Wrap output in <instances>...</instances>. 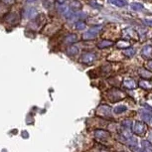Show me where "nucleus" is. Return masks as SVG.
Returning a JSON list of instances; mask_svg holds the SVG:
<instances>
[{
    "label": "nucleus",
    "mask_w": 152,
    "mask_h": 152,
    "mask_svg": "<svg viewBox=\"0 0 152 152\" xmlns=\"http://www.w3.org/2000/svg\"><path fill=\"white\" fill-rule=\"evenodd\" d=\"M139 86L143 88H146V90H149V88H152V83L149 81H146V80H141L139 81Z\"/></svg>",
    "instance_id": "2eb2a0df"
},
{
    "label": "nucleus",
    "mask_w": 152,
    "mask_h": 152,
    "mask_svg": "<svg viewBox=\"0 0 152 152\" xmlns=\"http://www.w3.org/2000/svg\"><path fill=\"white\" fill-rule=\"evenodd\" d=\"M75 28L77 30H84L86 28V23L84 21H77L75 24Z\"/></svg>",
    "instance_id": "aec40b11"
},
{
    "label": "nucleus",
    "mask_w": 152,
    "mask_h": 152,
    "mask_svg": "<svg viewBox=\"0 0 152 152\" xmlns=\"http://www.w3.org/2000/svg\"><path fill=\"white\" fill-rule=\"evenodd\" d=\"M148 67L150 68V69H152V61H149L148 62Z\"/></svg>",
    "instance_id": "c85d7f7f"
},
{
    "label": "nucleus",
    "mask_w": 152,
    "mask_h": 152,
    "mask_svg": "<svg viewBox=\"0 0 152 152\" xmlns=\"http://www.w3.org/2000/svg\"><path fill=\"white\" fill-rule=\"evenodd\" d=\"M101 31V27H94L90 30H88L87 32L83 34V39L84 40H92L97 36V34Z\"/></svg>",
    "instance_id": "f257e3e1"
},
{
    "label": "nucleus",
    "mask_w": 152,
    "mask_h": 152,
    "mask_svg": "<svg viewBox=\"0 0 152 152\" xmlns=\"http://www.w3.org/2000/svg\"><path fill=\"white\" fill-rule=\"evenodd\" d=\"M133 130L137 135L142 136L145 133V130H146V125L142 121H136L134 125H133Z\"/></svg>",
    "instance_id": "7ed1b4c3"
},
{
    "label": "nucleus",
    "mask_w": 152,
    "mask_h": 152,
    "mask_svg": "<svg viewBox=\"0 0 152 152\" xmlns=\"http://www.w3.org/2000/svg\"><path fill=\"white\" fill-rule=\"evenodd\" d=\"M2 2L7 4V5H12V4L15 3V0H2Z\"/></svg>",
    "instance_id": "a878e982"
},
{
    "label": "nucleus",
    "mask_w": 152,
    "mask_h": 152,
    "mask_svg": "<svg viewBox=\"0 0 152 152\" xmlns=\"http://www.w3.org/2000/svg\"><path fill=\"white\" fill-rule=\"evenodd\" d=\"M97 56L94 53H85L81 58V62L84 63V64H92V63L96 61Z\"/></svg>",
    "instance_id": "f03ea898"
},
{
    "label": "nucleus",
    "mask_w": 152,
    "mask_h": 152,
    "mask_svg": "<svg viewBox=\"0 0 152 152\" xmlns=\"http://www.w3.org/2000/svg\"><path fill=\"white\" fill-rule=\"evenodd\" d=\"M141 117L145 120V121L148 122L149 120L151 119V117H152V113L144 110H142V112H141Z\"/></svg>",
    "instance_id": "f3484780"
},
{
    "label": "nucleus",
    "mask_w": 152,
    "mask_h": 152,
    "mask_svg": "<svg viewBox=\"0 0 152 152\" xmlns=\"http://www.w3.org/2000/svg\"><path fill=\"white\" fill-rule=\"evenodd\" d=\"M116 46L118 47V48H127V47L130 46V44H129L128 41L122 40V41H119V42H117Z\"/></svg>",
    "instance_id": "6ab92c4d"
},
{
    "label": "nucleus",
    "mask_w": 152,
    "mask_h": 152,
    "mask_svg": "<svg viewBox=\"0 0 152 152\" xmlns=\"http://www.w3.org/2000/svg\"><path fill=\"white\" fill-rule=\"evenodd\" d=\"M67 54H68V55H70V56L77 55V54H79V48L77 46H70V47H68Z\"/></svg>",
    "instance_id": "ddd939ff"
},
{
    "label": "nucleus",
    "mask_w": 152,
    "mask_h": 152,
    "mask_svg": "<svg viewBox=\"0 0 152 152\" xmlns=\"http://www.w3.org/2000/svg\"><path fill=\"white\" fill-rule=\"evenodd\" d=\"M141 55L145 59L152 58V46L150 45H146L141 50Z\"/></svg>",
    "instance_id": "423d86ee"
},
{
    "label": "nucleus",
    "mask_w": 152,
    "mask_h": 152,
    "mask_svg": "<svg viewBox=\"0 0 152 152\" xmlns=\"http://www.w3.org/2000/svg\"><path fill=\"white\" fill-rule=\"evenodd\" d=\"M78 41V36L76 34H69L67 37L65 38V42L67 44H73V43Z\"/></svg>",
    "instance_id": "9d476101"
},
{
    "label": "nucleus",
    "mask_w": 152,
    "mask_h": 152,
    "mask_svg": "<svg viewBox=\"0 0 152 152\" xmlns=\"http://www.w3.org/2000/svg\"><path fill=\"white\" fill-rule=\"evenodd\" d=\"M112 4L115 6H118V7H123L126 5V1L125 0H108Z\"/></svg>",
    "instance_id": "dca6fc26"
},
{
    "label": "nucleus",
    "mask_w": 152,
    "mask_h": 152,
    "mask_svg": "<svg viewBox=\"0 0 152 152\" xmlns=\"http://www.w3.org/2000/svg\"><path fill=\"white\" fill-rule=\"evenodd\" d=\"M112 44H113L112 41H110V40H103V41H101V42H99V44H97V48L103 49V48H106V47L112 46Z\"/></svg>",
    "instance_id": "9b49d317"
},
{
    "label": "nucleus",
    "mask_w": 152,
    "mask_h": 152,
    "mask_svg": "<svg viewBox=\"0 0 152 152\" xmlns=\"http://www.w3.org/2000/svg\"><path fill=\"white\" fill-rule=\"evenodd\" d=\"M123 86L126 88H129V90H133V88H136V83L131 79H125L123 81Z\"/></svg>",
    "instance_id": "6e6552de"
},
{
    "label": "nucleus",
    "mask_w": 152,
    "mask_h": 152,
    "mask_svg": "<svg viewBox=\"0 0 152 152\" xmlns=\"http://www.w3.org/2000/svg\"><path fill=\"white\" fill-rule=\"evenodd\" d=\"M141 145L143 147L144 152H152V144L147 140H142Z\"/></svg>",
    "instance_id": "f8f14e48"
},
{
    "label": "nucleus",
    "mask_w": 152,
    "mask_h": 152,
    "mask_svg": "<svg viewBox=\"0 0 152 152\" xmlns=\"http://www.w3.org/2000/svg\"><path fill=\"white\" fill-rule=\"evenodd\" d=\"M143 23H144L145 25H147V26H149V27H152V20L145 19V20H143Z\"/></svg>",
    "instance_id": "bb28decb"
},
{
    "label": "nucleus",
    "mask_w": 152,
    "mask_h": 152,
    "mask_svg": "<svg viewBox=\"0 0 152 152\" xmlns=\"http://www.w3.org/2000/svg\"><path fill=\"white\" fill-rule=\"evenodd\" d=\"M94 135L97 139H104V138L108 137L110 134H108L107 131L105 130H103V129H99V130H96L94 131Z\"/></svg>",
    "instance_id": "0eeeda50"
},
{
    "label": "nucleus",
    "mask_w": 152,
    "mask_h": 152,
    "mask_svg": "<svg viewBox=\"0 0 152 152\" xmlns=\"http://www.w3.org/2000/svg\"><path fill=\"white\" fill-rule=\"evenodd\" d=\"M139 73H140V76H141V78H149V77L152 76V73L145 71V70H143V69L140 70Z\"/></svg>",
    "instance_id": "4be33fe9"
},
{
    "label": "nucleus",
    "mask_w": 152,
    "mask_h": 152,
    "mask_svg": "<svg viewBox=\"0 0 152 152\" xmlns=\"http://www.w3.org/2000/svg\"><path fill=\"white\" fill-rule=\"evenodd\" d=\"M131 124H132V121L130 119H125L122 121L121 123V127H128V128H131Z\"/></svg>",
    "instance_id": "5701e85b"
},
{
    "label": "nucleus",
    "mask_w": 152,
    "mask_h": 152,
    "mask_svg": "<svg viewBox=\"0 0 152 152\" xmlns=\"http://www.w3.org/2000/svg\"><path fill=\"white\" fill-rule=\"evenodd\" d=\"M121 134L124 138L129 139V138L132 137V130H131V128L128 127H121Z\"/></svg>",
    "instance_id": "1a4fd4ad"
},
{
    "label": "nucleus",
    "mask_w": 152,
    "mask_h": 152,
    "mask_svg": "<svg viewBox=\"0 0 152 152\" xmlns=\"http://www.w3.org/2000/svg\"><path fill=\"white\" fill-rule=\"evenodd\" d=\"M126 110H127V107H126L125 105H117L114 107L113 112H114V113H116V114H119V113L126 112Z\"/></svg>",
    "instance_id": "a211bd4d"
},
{
    "label": "nucleus",
    "mask_w": 152,
    "mask_h": 152,
    "mask_svg": "<svg viewBox=\"0 0 152 152\" xmlns=\"http://www.w3.org/2000/svg\"><path fill=\"white\" fill-rule=\"evenodd\" d=\"M26 1L28 2V3H33V2H36L37 0H26Z\"/></svg>",
    "instance_id": "c756f323"
},
{
    "label": "nucleus",
    "mask_w": 152,
    "mask_h": 152,
    "mask_svg": "<svg viewBox=\"0 0 152 152\" xmlns=\"http://www.w3.org/2000/svg\"><path fill=\"white\" fill-rule=\"evenodd\" d=\"M70 6H71V8L73 10H80L81 8V3L79 0H72L71 5Z\"/></svg>",
    "instance_id": "4468645a"
},
{
    "label": "nucleus",
    "mask_w": 152,
    "mask_h": 152,
    "mask_svg": "<svg viewBox=\"0 0 152 152\" xmlns=\"http://www.w3.org/2000/svg\"><path fill=\"white\" fill-rule=\"evenodd\" d=\"M67 1H68V0H57V2H58L60 5H62V4H65Z\"/></svg>",
    "instance_id": "cd10ccee"
},
{
    "label": "nucleus",
    "mask_w": 152,
    "mask_h": 152,
    "mask_svg": "<svg viewBox=\"0 0 152 152\" xmlns=\"http://www.w3.org/2000/svg\"><path fill=\"white\" fill-rule=\"evenodd\" d=\"M97 114L103 117H110L112 115V108L108 105H101L97 108Z\"/></svg>",
    "instance_id": "20e7f679"
},
{
    "label": "nucleus",
    "mask_w": 152,
    "mask_h": 152,
    "mask_svg": "<svg viewBox=\"0 0 152 152\" xmlns=\"http://www.w3.org/2000/svg\"><path fill=\"white\" fill-rule=\"evenodd\" d=\"M134 53H135V52H134V50H133L132 48L124 50V51H123L124 56H126V57H132L133 55H134Z\"/></svg>",
    "instance_id": "b1692460"
},
{
    "label": "nucleus",
    "mask_w": 152,
    "mask_h": 152,
    "mask_svg": "<svg viewBox=\"0 0 152 152\" xmlns=\"http://www.w3.org/2000/svg\"><path fill=\"white\" fill-rule=\"evenodd\" d=\"M130 8L132 9V10H135V11H140L143 9V6H142L140 3H131Z\"/></svg>",
    "instance_id": "412c9836"
},
{
    "label": "nucleus",
    "mask_w": 152,
    "mask_h": 152,
    "mask_svg": "<svg viewBox=\"0 0 152 152\" xmlns=\"http://www.w3.org/2000/svg\"><path fill=\"white\" fill-rule=\"evenodd\" d=\"M90 6H92L94 8H99V5L97 3L96 0H90Z\"/></svg>",
    "instance_id": "393cba45"
},
{
    "label": "nucleus",
    "mask_w": 152,
    "mask_h": 152,
    "mask_svg": "<svg viewBox=\"0 0 152 152\" xmlns=\"http://www.w3.org/2000/svg\"><path fill=\"white\" fill-rule=\"evenodd\" d=\"M24 14V17L25 18H28V19H32V18H34L37 15V10H36L34 7H28L26 8L24 10L23 12Z\"/></svg>",
    "instance_id": "39448f33"
}]
</instances>
